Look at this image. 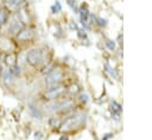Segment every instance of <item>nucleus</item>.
I'll return each mask as SVG.
<instances>
[{"mask_svg": "<svg viewBox=\"0 0 152 140\" xmlns=\"http://www.w3.org/2000/svg\"><path fill=\"white\" fill-rule=\"evenodd\" d=\"M63 79V74L59 69H52L48 72L46 77H45V84L48 88H53L59 85V83Z\"/></svg>", "mask_w": 152, "mask_h": 140, "instance_id": "nucleus-1", "label": "nucleus"}, {"mask_svg": "<svg viewBox=\"0 0 152 140\" xmlns=\"http://www.w3.org/2000/svg\"><path fill=\"white\" fill-rule=\"evenodd\" d=\"M44 53L40 49H31L27 53H26V62L31 65V66H37L40 63H43L44 61Z\"/></svg>", "mask_w": 152, "mask_h": 140, "instance_id": "nucleus-2", "label": "nucleus"}, {"mask_svg": "<svg viewBox=\"0 0 152 140\" xmlns=\"http://www.w3.org/2000/svg\"><path fill=\"white\" fill-rule=\"evenodd\" d=\"M24 28V23L20 20V18L18 17V14H13L11 17L10 24H8V32L12 36H17L21 30Z\"/></svg>", "mask_w": 152, "mask_h": 140, "instance_id": "nucleus-3", "label": "nucleus"}, {"mask_svg": "<svg viewBox=\"0 0 152 140\" xmlns=\"http://www.w3.org/2000/svg\"><path fill=\"white\" fill-rule=\"evenodd\" d=\"M1 1H2L4 6H6L8 9L19 11V9L26 8V6H27L26 0H1Z\"/></svg>", "mask_w": 152, "mask_h": 140, "instance_id": "nucleus-4", "label": "nucleus"}, {"mask_svg": "<svg viewBox=\"0 0 152 140\" xmlns=\"http://www.w3.org/2000/svg\"><path fill=\"white\" fill-rule=\"evenodd\" d=\"M2 61H4V63H5V65H6L7 68H12V66L17 65V64H18V56H17V52H14V51L7 52V53L4 56Z\"/></svg>", "mask_w": 152, "mask_h": 140, "instance_id": "nucleus-5", "label": "nucleus"}, {"mask_svg": "<svg viewBox=\"0 0 152 140\" xmlns=\"http://www.w3.org/2000/svg\"><path fill=\"white\" fill-rule=\"evenodd\" d=\"M64 90H65V89H64V87H62V85H57V87H53V88H49L48 91L45 93V97H46L48 100H55V98H57L58 96H61Z\"/></svg>", "mask_w": 152, "mask_h": 140, "instance_id": "nucleus-6", "label": "nucleus"}, {"mask_svg": "<svg viewBox=\"0 0 152 140\" xmlns=\"http://www.w3.org/2000/svg\"><path fill=\"white\" fill-rule=\"evenodd\" d=\"M89 11H88V8H87V6H82L81 7V9H80V18H81V23H82V25H83V27L84 28H87V30H89L90 28V26H89Z\"/></svg>", "mask_w": 152, "mask_h": 140, "instance_id": "nucleus-7", "label": "nucleus"}, {"mask_svg": "<svg viewBox=\"0 0 152 140\" xmlns=\"http://www.w3.org/2000/svg\"><path fill=\"white\" fill-rule=\"evenodd\" d=\"M15 38H17V40H19V42H27V40H30V39L33 38V31L30 30V28H25V27H24V28L15 36Z\"/></svg>", "mask_w": 152, "mask_h": 140, "instance_id": "nucleus-8", "label": "nucleus"}, {"mask_svg": "<svg viewBox=\"0 0 152 140\" xmlns=\"http://www.w3.org/2000/svg\"><path fill=\"white\" fill-rule=\"evenodd\" d=\"M11 18V9H8L6 6L0 7V27L5 26Z\"/></svg>", "mask_w": 152, "mask_h": 140, "instance_id": "nucleus-9", "label": "nucleus"}, {"mask_svg": "<svg viewBox=\"0 0 152 140\" xmlns=\"http://www.w3.org/2000/svg\"><path fill=\"white\" fill-rule=\"evenodd\" d=\"M77 123H80V121H78V116H72V117H69L63 125H61V129L62 131H69V129H71V128H74Z\"/></svg>", "mask_w": 152, "mask_h": 140, "instance_id": "nucleus-10", "label": "nucleus"}, {"mask_svg": "<svg viewBox=\"0 0 152 140\" xmlns=\"http://www.w3.org/2000/svg\"><path fill=\"white\" fill-rule=\"evenodd\" d=\"M1 77H2V81H4V83H5L6 85H10V84L13 82V78H14V77L10 74L8 69H4V70H2Z\"/></svg>", "mask_w": 152, "mask_h": 140, "instance_id": "nucleus-11", "label": "nucleus"}, {"mask_svg": "<svg viewBox=\"0 0 152 140\" xmlns=\"http://www.w3.org/2000/svg\"><path fill=\"white\" fill-rule=\"evenodd\" d=\"M28 110H30V114L32 115V117H34V119H42V113H40V110L36 106L28 104Z\"/></svg>", "mask_w": 152, "mask_h": 140, "instance_id": "nucleus-12", "label": "nucleus"}, {"mask_svg": "<svg viewBox=\"0 0 152 140\" xmlns=\"http://www.w3.org/2000/svg\"><path fill=\"white\" fill-rule=\"evenodd\" d=\"M8 71H10V74L13 77H19L21 75V69H20V66L18 64L14 65V66H12V68H8Z\"/></svg>", "mask_w": 152, "mask_h": 140, "instance_id": "nucleus-13", "label": "nucleus"}, {"mask_svg": "<svg viewBox=\"0 0 152 140\" xmlns=\"http://www.w3.org/2000/svg\"><path fill=\"white\" fill-rule=\"evenodd\" d=\"M61 11H62V6H61L59 1H56V2L51 6V12H52V13H58V12H61Z\"/></svg>", "mask_w": 152, "mask_h": 140, "instance_id": "nucleus-14", "label": "nucleus"}, {"mask_svg": "<svg viewBox=\"0 0 152 140\" xmlns=\"http://www.w3.org/2000/svg\"><path fill=\"white\" fill-rule=\"evenodd\" d=\"M80 91V89H78V85L77 84H72V85H70L69 88H68V93H70V94H77Z\"/></svg>", "mask_w": 152, "mask_h": 140, "instance_id": "nucleus-15", "label": "nucleus"}, {"mask_svg": "<svg viewBox=\"0 0 152 140\" xmlns=\"http://www.w3.org/2000/svg\"><path fill=\"white\" fill-rule=\"evenodd\" d=\"M49 123H50V126H52V127H58V126L61 125L59 120H57V119H55V117H52V119L49 121Z\"/></svg>", "mask_w": 152, "mask_h": 140, "instance_id": "nucleus-16", "label": "nucleus"}, {"mask_svg": "<svg viewBox=\"0 0 152 140\" xmlns=\"http://www.w3.org/2000/svg\"><path fill=\"white\" fill-rule=\"evenodd\" d=\"M106 45L108 46L109 50H114V47H115V44H114L113 40H107V42H106Z\"/></svg>", "mask_w": 152, "mask_h": 140, "instance_id": "nucleus-17", "label": "nucleus"}, {"mask_svg": "<svg viewBox=\"0 0 152 140\" xmlns=\"http://www.w3.org/2000/svg\"><path fill=\"white\" fill-rule=\"evenodd\" d=\"M66 2H68V5H69L74 11L77 8V7H76V4H75V0H66Z\"/></svg>", "mask_w": 152, "mask_h": 140, "instance_id": "nucleus-18", "label": "nucleus"}, {"mask_svg": "<svg viewBox=\"0 0 152 140\" xmlns=\"http://www.w3.org/2000/svg\"><path fill=\"white\" fill-rule=\"evenodd\" d=\"M77 34H78V37L82 38V39H84V38L87 37V34H86V32H84L83 30H77Z\"/></svg>", "mask_w": 152, "mask_h": 140, "instance_id": "nucleus-19", "label": "nucleus"}, {"mask_svg": "<svg viewBox=\"0 0 152 140\" xmlns=\"http://www.w3.org/2000/svg\"><path fill=\"white\" fill-rule=\"evenodd\" d=\"M96 21L100 26H104L106 25V20L104 19H101V18H96Z\"/></svg>", "mask_w": 152, "mask_h": 140, "instance_id": "nucleus-20", "label": "nucleus"}, {"mask_svg": "<svg viewBox=\"0 0 152 140\" xmlns=\"http://www.w3.org/2000/svg\"><path fill=\"white\" fill-rule=\"evenodd\" d=\"M33 135H34V139H36V140H39V139L42 138V135H43V134H42L40 132H34V134H33Z\"/></svg>", "mask_w": 152, "mask_h": 140, "instance_id": "nucleus-21", "label": "nucleus"}, {"mask_svg": "<svg viewBox=\"0 0 152 140\" xmlns=\"http://www.w3.org/2000/svg\"><path fill=\"white\" fill-rule=\"evenodd\" d=\"M80 98H81L82 102H87V101H88V96H87L86 94H82V95L80 96Z\"/></svg>", "mask_w": 152, "mask_h": 140, "instance_id": "nucleus-22", "label": "nucleus"}, {"mask_svg": "<svg viewBox=\"0 0 152 140\" xmlns=\"http://www.w3.org/2000/svg\"><path fill=\"white\" fill-rule=\"evenodd\" d=\"M59 140H69V138L66 136V135H63V136H61V139Z\"/></svg>", "mask_w": 152, "mask_h": 140, "instance_id": "nucleus-23", "label": "nucleus"}]
</instances>
